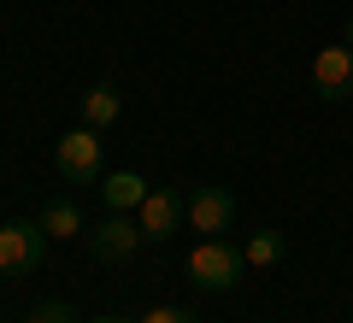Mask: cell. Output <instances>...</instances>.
<instances>
[{
	"label": "cell",
	"instance_id": "7",
	"mask_svg": "<svg viewBox=\"0 0 353 323\" xmlns=\"http://www.w3.org/2000/svg\"><path fill=\"white\" fill-rule=\"evenodd\" d=\"M136 224L148 241H171L176 224H183V194L176 188H148V200L136 206Z\"/></svg>",
	"mask_w": 353,
	"mask_h": 323
},
{
	"label": "cell",
	"instance_id": "13",
	"mask_svg": "<svg viewBox=\"0 0 353 323\" xmlns=\"http://www.w3.org/2000/svg\"><path fill=\"white\" fill-rule=\"evenodd\" d=\"M141 323H201V317H194V311H183V306H153Z\"/></svg>",
	"mask_w": 353,
	"mask_h": 323
},
{
	"label": "cell",
	"instance_id": "14",
	"mask_svg": "<svg viewBox=\"0 0 353 323\" xmlns=\"http://www.w3.org/2000/svg\"><path fill=\"white\" fill-rule=\"evenodd\" d=\"M94 323H130V317H94Z\"/></svg>",
	"mask_w": 353,
	"mask_h": 323
},
{
	"label": "cell",
	"instance_id": "4",
	"mask_svg": "<svg viewBox=\"0 0 353 323\" xmlns=\"http://www.w3.org/2000/svg\"><path fill=\"white\" fill-rule=\"evenodd\" d=\"M312 88H318V100H353V48H347V41L318 48V59H312Z\"/></svg>",
	"mask_w": 353,
	"mask_h": 323
},
{
	"label": "cell",
	"instance_id": "5",
	"mask_svg": "<svg viewBox=\"0 0 353 323\" xmlns=\"http://www.w3.org/2000/svg\"><path fill=\"white\" fill-rule=\"evenodd\" d=\"M183 218H189L194 236H224L230 218H236V200H230V188H194L183 200Z\"/></svg>",
	"mask_w": 353,
	"mask_h": 323
},
{
	"label": "cell",
	"instance_id": "9",
	"mask_svg": "<svg viewBox=\"0 0 353 323\" xmlns=\"http://www.w3.org/2000/svg\"><path fill=\"white\" fill-rule=\"evenodd\" d=\"M101 194H106V206H112V211H136L141 200H148V183H141L136 171H112Z\"/></svg>",
	"mask_w": 353,
	"mask_h": 323
},
{
	"label": "cell",
	"instance_id": "12",
	"mask_svg": "<svg viewBox=\"0 0 353 323\" xmlns=\"http://www.w3.org/2000/svg\"><path fill=\"white\" fill-rule=\"evenodd\" d=\"M24 323H77V311L71 306H65V300H41V306L36 311H30V317Z\"/></svg>",
	"mask_w": 353,
	"mask_h": 323
},
{
	"label": "cell",
	"instance_id": "1",
	"mask_svg": "<svg viewBox=\"0 0 353 323\" xmlns=\"http://www.w3.org/2000/svg\"><path fill=\"white\" fill-rule=\"evenodd\" d=\"M189 276L194 288H206V294H230V288L248 276V253L236 247V241H201V247L189 253Z\"/></svg>",
	"mask_w": 353,
	"mask_h": 323
},
{
	"label": "cell",
	"instance_id": "2",
	"mask_svg": "<svg viewBox=\"0 0 353 323\" xmlns=\"http://www.w3.org/2000/svg\"><path fill=\"white\" fill-rule=\"evenodd\" d=\"M53 159H59V176L77 188H94L101 183V129H65L59 147H53Z\"/></svg>",
	"mask_w": 353,
	"mask_h": 323
},
{
	"label": "cell",
	"instance_id": "6",
	"mask_svg": "<svg viewBox=\"0 0 353 323\" xmlns=\"http://www.w3.org/2000/svg\"><path fill=\"white\" fill-rule=\"evenodd\" d=\"M141 241H148V236H141V224H130L124 211H112V218H101V229L88 236V253H94L101 264H124Z\"/></svg>",
	"mask_w": 353,
	"mask_h": 323
},
{
	"label": "cell",
	"instance_id": "11",
	"mask_svg": "<svg viewBox=\"0 0 353 323\" xmlns=\"http://www.w3.org/2000/svg\"><path fill=\"white\" fill-rule=\"evenodd\" d=\"M41 229H48V236H77V229H83V211H77L71 206V200H53V206L48 211H41Z\"/></svg>",
	"mask_w": 353,
	"mask_h": 323
},
{
	"label": "cell",
	"instance_id": "8",
	"mask_svg": "<svg viewBox=\"0 0 353 323\" xmlns=\"http://www.w3.org/2000/svg\"><path fill=\"white\" fill-rule=\"evenodd\" d=\"M118 112H124V94H118L112 83H94V88L83 94V124H88V129L118 124Z\"/></svg>",
	"mask_w": 353,
	"mask_h": 323
},
{
	"label": "cell",
	"instance_id": "15",
	"mask_svg": "<svg viewBox=\"0 0 353 323\" xmlns=\"http://www.w3.org/2000/svg\"><path fill=\"white\" fill-rule=\"evenodd\" d=\"M347 48H353V24H347Z\"/></svg>",
	"mask_w": 353,
	"mask_h": 323
},
{
	"label": "cell",
	"instance_id": "3",
	"mask_svg": "<svg viewBox=\"0 0 353 323\" xmlns=\"http://www.w3.org/2000/svg\"><path fill=\"white\" fill-rule=\"evenodd\" d=\"M48 253L41 224H0V276H30Z\"/></svg>",
	"mask_w": 353,
	"mask_h": 323
},
{
	"label": "cell",
	"instance_id": "10",
	"mask_svg": "<svg viewBox=\"0 0 353 323\" xmlns=\"http://www.w3.org/2000/svg\"><path fill=\"white\" fill-rule=\"evenodd\" d=\"M241 253H248L253 271H271V264L283 259V236H277V229H259V236H248V247H241Z\"/></svg>",
	"mask_w": 353,
	"mask_h": 323
}]
</instances>
